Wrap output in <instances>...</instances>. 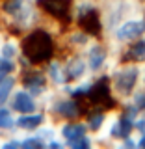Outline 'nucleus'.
<instances>
[{
    "instance_id": "nucleus-1",
    "label": "nucleus",
    "mask_w": 145,
    "mask_h": 149,
    "mask_svg": "<svg viewBox=\"0 0 145 149\" xmlns=\"http://www.w3.org/2000/svg\"><path fill=\"white\" fill-rule=\"evenodd\" d=\"M21 50L22 54L30 60L32 65L45 63L52 60L56 52V45L52 39V34L45 26H35L28 30L21 39Z\"/></svg>"
},
{
    "instance_id": "nucleus-23",
    "label": "nucleus",
    "mask_w": 145,
    "mask_h": 149,
    "mask_svg": "<svg viewBox=\"0 0 145 149\" xmlns=\"http://www.w3.org/2000/svg\"><path fill=\"white\" fill-rule=\"evenodd\" d=\"M138 106L142 108V112H145V93H143V97H142V101L138 102Z\"/></svg>"
},
{
    "instance_id": "nucleus-15",
    "label": "nucleus",
    "mask_w": 145,
    "mask_h": 149,
    "mask_svg": "<svg viewBox=\"0 0 145 149\" xmlns=\"http://www.w3.org/2000/svg\"><path fill=\"white\" fill-rule=\"evenodd\" d=\"M97 9V2L95 0H73V9H71V15L73 21H80L87 15V13L95 11Z\"/></svg>"
},
{
    "instance_id": "nucleus-14",
    "label": "nucleus",
    "mask_w": 145,
    "mask_h": 149,
    "mask_svg": "<svg viewBox=\"0 0 145 149\" xmlns=\"http://www.w3.org/2000/svg\"><path fill=\"white\" fill-rule=\"evenodd\" d=\"M21 39L19 37H13V36H6L0 45V56L6 60H17L21 56Z\"/></svg>"
},
{
    "instance_id": "nucleus-11",
    "label": "nucleus",
    "mask_w": 145,
    "mask_h": 149,
    "mask_svg": "<svg viewBox=\"0 0 145 149\" xmlns=\"http://www.w3.org/2000/svg\"><path fill=\"white\" fill-rule=\"evenodd\" d=\"M87 132H89V130H87L86 121H74V119L65 121V123H62L60 129H58V134L65 140V143L73 142V140L80 138V136H84V134H87Z\"/></svg>"
},
{
    "instance_id": "nucleus-21",
    "label": "nucleus",
    "mask_w": 145,
    "mask_h": 149,
    "mask_svg": "<svg viewBox=\"0 0 145 149\" xmlns=\"http://www.w3.org/2000/svg\"><path fill=\"white\" fill-rule=\"evenodd\" d=\"M138 147H145V134H139V138H138Z\"/></svg>"
},
{
    "instance_id": "nucleus-22",
    "label": "nucleus",
    "mask_w": 145,
    "mask_h": 149,
    "mask_svg": "<svg viewBox=\"0 0 145 149\" xmlns=\"http://www.w3.org/2000/svg\"><path fill=\"white\" fill-rule=\"evenodd\" d=\"M139 82H142V88L145 90V65L142 67V80H139Z\"/></svg>"
},
{
    "instance_id": "nucleus-10",
    "label": "nucleus",
    "mask_w": 145,
    "mask_h": 149,
    "mask_svg": "<svg viewBox=\"0 0 145 149\" xmlns=\"http://www.w3.org/2000/svg\"><path fill=\"white\" fill-rule=\"evenodd\" d=\"M119 62H138V63L145 62V36L130 41V45L123 47Z\"/></svg>"
},
{
    "instance_id": "nucleus-4",
    "label": "nucleus",
    "mask_w": 145,
    "mask_h": 149,
    "mask_svg": "<svg viewBox=\"0 0 145 149\" xmlns=\"http://www.w3.org/2000/svg\"><path fill=\"white\" fill-rule=\"evenodd\" d=\"M82 54L86 56L87 62V69H89L91 74H99L101 71H106L110 62V49L106 43H101V41L93 39L86 49L82 50Z\"/></svg>"
},
{
    "instance_id": "nucleus-9",
    "label": "nucleus",
    "mask_w": 145,
    "mask_h": 149,
    "mask_svg": "<svg viewBox=\"0 0 145 149\" xmlns=\"http://www.w3.org/2000/svg\"><path fill=\"white\" fill-rule=\"evenodd\" d=\"M45 121H46V112L35 110V112H30V114H19L15 118V127L22 132H34Z\"/></svg>"
},
{
    "instance_id": "nucleus-12",
    "label": "nucleus",
    "mask_w": 145,
    "mask_h": 149,
    "mask_svg": "<svg viewBox=\"0 0 145 149\" xmlns=\"http://www.w3.org/2000/svg\"><path fill=\"white\" fill-rule=\"evenodd\" d=\"M93 39H95V37H93L89 32L82 30V28L69 30L67 34H65V45H67L69 49H73L74 52H82V50L86 49V47L89 45Z\"/></svg>"
},
{
    "instance_id": "nucleus-18",
    "label": "nucleus",
    "mask_w": 145,
    "mask_h": 149,
    "mask_svg": "<svg viewBox=\"0 0 145 149\" xmlns=\"http://www.w3.org/2000/svg\"><path fill=\"white\" fill-rule=\"evenodd\" d=\"M0 130L11 134L13 130H17L15 127V116H13V110L6 104H0Z\"/></svg>"
},
{
    "instance_id": "nucleus-7",
    "label": "nucleus",
    "mask_w": 145,
    "mask_h": 149,
    "mask_svg": "<svg viewBox=\"0 0 145 149\" xmlns=\"http://www.w3.org/2000/svg\"><path fill=\"white\" fill-rule=\"evenodd\" d=\"M39 2V8L49 15L50 19L62 22L65 21H73L71 9H73V0H37Z\"/></svg>"
},
{
    "instance_id": "nucleus-8",
    "label": "nucleus",
    "mask_w": 145,
    "mask_h": 149,
    "mask_svg": "<svg viewBox=\"0 0 145 149\" xmlns=\"http://www.w3.org/2000/svg\"><path fill=\"white\" fill-rule=\"evenodd\" d=\"M63 69H65V74H67V80L69 82L82 80V78L87 77V73H89L86 56H84L82 52H73L63 62Z\"/></svg>"
},
{
    "instance_id": "nucleus-24",
    "label": "nucleus",
    "mask_w": 145,
    "mask_h": 149,
    "mask_svg": "<svg viewBox=\"0 0 145 149\" xmlns=\"http://www.w3.org/2000/svg\"><path fill=\"white\" fill-rule=\"evenodd\" d=\"M142 134H145V130H143V132H142Z\"/></svg>"
},
{
    "instance_id": "nucleus-13",
    "label": "nucleus",
    "mask_w": 145,
    "mask_h": 149,
    "mask_svg": "<svg viewBox=\"0 0 145 149\" xmlns=\"http://www.w3.org/2000/svg\"><path fill=\"white\" fill-rule=\"evenodd\" d=\"M45 74L49 78V84L54 88H62L69 82L67 74H65V69H63V63L60 60H49L46 67H45Z\"/></svg>"
},
{
    "instance_id": "nucleus-3",
    "label": "nucleus",
    "mask_w": 145,
    "mask_h": 149,
    "mask_svg": "<svg viewBox=\"0 0 145 149\" xmlns=\"http://www.w3.org/2000/svg\"><path fill=\"white\" fill-rule=\"evenodd\" d=\"M46 114L54 116V118H62V119H76L82 116V102L76 97L71 95H63L58 93V97L50 102V106L45 110Z\"/></svg>"
},
{
    "instance_id": "nucleus-6",
    "label": "nucleus",
    "mask_w": 145,
    "mask_h": 149,
    "mask_svg": "<svg viewBox=\"0 0 145 149\" xmlns=\"http://www.w3.org/2000/svg\"><path fill=\"white\" fill-rule=\"evenodd\" d=\"M8 106L11 108L15 114H30V112L39 110V101L35 95H32L24 88H15L8 101Z\"/></svg>"
},
{
    "instance_id": "nucleus-2",
    "label": "nucleus",
    "mask_w": 145,
    "mask_h": 149,
    "mask_svg": "<svg viewBox=\"0 0 145 149\" xmlns=\"http://www.w3.org/2000/svg\"><path fill=\"white\" fill-rule=\"evenodd\" d=\"M110 88L117 101H127L134 90L139 88L142 65L138 62H119L110 73Z\"/></svg>"
},
{
    "instance_id": "nucleus-17",
    "label": "nucleus",
    "mask_w": 145,
    "mask_h": 149,
    "mask_svg": "<svg viewBox=\"0 0 145 149\" xmlns=\"http://www.w3.org/2000/svg\"><path fill=\"white\" fill-rule=\"evenodd\" d=\"M106 114L108 112H104L102 108H97V110H93L87 114V118H86V125H87V130L89 132H99V130L102 129V125H104V121H106Z\"/></svg>"
},
{
    "instance_id": "nucleus-20",
    "label": "nucleus",
    "mask_w": 145,
    "mask_h": 149,
    "mask_svg": "<svg viewBox=\"0 0 145 149\" xmlns=\"http://www.w3.org/2000/svg\"><path fill=\"white\" fill-rule=\"evenodd\" d=\"M93 143V140L87 136V134H84V136H80V138H76V140H73V142H69L67 146L69 147H73V149H87Z\"/></svg>"
},
{
    "instance_id": "nucleus-19",
    "label": "nucleus",
    "mask_w": 145,
    "mask_h": 149,
    "mask_svg": "<svg viewBox=\"0 0 145 149\" xmlns=\"http://www.w3.org/2000/svg\"><path fill=\"white\" fill-rule=\"evenodd\" d=\"M34 134H35V136H39L45 143H49L52 138L58 136V129H56V125H50V123H46V121H45L43 125H39V127L34 130Z\"/></svg>"
},
{
    "instance_id": "nucleus-5",
    "label": "nucleus",
    "mask_w": 145,
    "mask_h": 149,
    "mask_svg": "<svg viewBox=\"0 0 145 149\" xmlns=\"http://www.w3.org/2000/svg\"><path fill=\"white\" fill-rule=\"evenodd\" d=\"M143 36H145V17L138 15V17H130V19L121 22V24L110 34V39L127 45L130 41L139 39V37H143Z\"/></svg>"
},
{
    "instance_id": "nucleus-16",
    "label": "nucleus",
    "mask_w": 145,
    "mask_h": 149,
    "mask_svg": "<svg viewBox=\"0 0 145 149\" xmlns=\"http://www.w3.org/2000/svg\"><path fill=\"white\" fill-rule=\"evenodd\" d=\"M19 84V73L17 74H8L6 78H0V104H8L13 90Z\"/></svg>"
}]
</instances>
